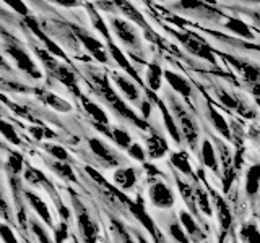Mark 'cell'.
Returning <instances> with one entry per match:
<instances>
[{"mask_svg":"<svg viewBox=\"0 0 260 243\" xmlns=\"http://www.w3.org/2000/svg\"><path fill=\"white\" fill-rule=\"evenodd\" d=\"M93 83H94V88H96V91L100 93L106 101H108V104L111 105V107L116 110V112H119L122 117H125L127 120H132L135 125H138L140 128H143V130H146L148 127H146L143 122L138 118L135 113L130 110L127 105L124 104V101L120 99V97L116 94V91L111 88V85H109V81H108V78H106L104 75H100V73H94L93 75Z\"/></svg>","mask_w":260,"mask_h":243,"instance_id":"1","label":"cell"},{"mask_svg":"<svg viewBox=\"0 0 260 243\" xmlns=\"http://www.w3.org/2000/svg\"><path fill=\"white\" fill-rule=\"evenodd\" d=\"M174 36L181 40L182 46L189 51L190 54L200 57L203 60H208L211 63H215V54L211 52V49L208 47V44L203 40L202 37H199L197 34H193V32H189V31H174Z\"/></svg>","mask_w":260,"mask_h":243,"instance_id":"2","label":"cell"},{"mask_svg":"<svg viewBox=\"0 0 260 243\" xmlns=\"http://www.w3.org/2000/svg\"><path fill=\"white\" fill-rule=\"evenodd\" d=\"M36 54L41 57V60H43V63L46 65V67L51 70V73L55 76V78H59L63 85H67L73 93H77L78 94V89L75 88V78H73V73L69 71L67 68L63 67V65H60L59 62H55V59L52 55H49L47 52L44 51H41V49H36Z\"/></svg>","mask_w":260,"mask_h":243,"instance_id":"3","label":"cell"},{"mask_svg":"<svg viewBox=\"0 0 260 243\" xmlns=\"http://www.w3.org/2000/svg\"><path fill=\"white\" fill-rule=\"evenodd\" d=\"M5 51L12 55V59L15 60V63L18 65V68L24 73H28V75L31 78H35V79H39L41 76V71L38 70L36 67V63L32 62V59L28 55V52L24 51V49L18 44H8L5 46Z\"/></svg>","mask_w":260,"mask_h":243,"instance_id":"4","label":"cell"},{"mask_svg":"<svg viewBox=\"0 0 260 243\" xmlns=\"http://www.w3.org/2000/svg\"><path fill=\"white\" fill-rule=\"evenodd\" d=\"M73 205H75L78 224H80L81 233H83L86 243H94L96 237H98V227H96V224L91 221V217H89V214L86 213V209L83 208V205H81V202L75 196H73Z\"/></svg>","mask_w":260,"mask_h":243,"instance_id":"5","label":"cell"},{"mask_svg":"<svg viewBox=\"0 0 260 243\" xmlns=\"http://www.w3.org/2000/svg\"><path fill=\"white\" fill-rule=\"evenodd\" d=\"M173 105H174V112H176V117L179 122V128H181V132L184 133L185 141L189 143L190 148H195V146H197V138H199L197 136V127H195L192 118L184 112V109L179 107V104L176 101L173 102Z\"/></svg>","mask_w":260,"mask_h":243,"instance_id":"6","label":"cell"},{"mask_svg":"<svg viewBox=\"0 0 260 243\" xmlns=\"http://www.w3.org/2000/svg\"><path fill=\"white\" fill-rule=\"evenodd\" d=\"M111 28L114 29L116 36L122 40V43L130 47L138 49V46H140V39H138L135 29L130 26V23H127L125 20H120V18H112Z\"/></svg>","mask_w":260,"mask_h":243,"instance_id":"7","label":"cell"},{"mask_svg":"<svg viewBox=\"0 0 260 243\" xmlns=\"http://www.w3.org/2000/svg\"><path fill=\"white\" fill-rule=\"evenodd\" d=\"M150 198H151L153 205L161 208V209L171 208V206L174 205L173 191H171L165 183H159V182L151 185V188H150Z\"/></svg>","mask_w":260,"mask_h":243,"instance_id":"8","label":"cell"},{"mask_svg":"<svg viewBox=\"0 0 260 243\" xmlns=\"http://www.w3.org/2000/svg\"><path fill=\"white\" fill-rule=\"evenodd\" d=\"M77 31V36L80 37V40L83 43V46H86V49L89 52L94 55V59H98L100 62H108V55L103 51V44L100 43L98 39H94L93 36L86 34V31L83 29H75Z\"/></svg>","mask_w":260,"mask_h":243,"instance_id":"9","label":"cell"},{"mask_svg":"<svg viewBox=\"0 0 260 243\" xmlns=\"http://www.w3.org/2000/svg\"><path fill=\"white\" fill-rule=\"evenodd\" d=\"M228 60H230L234 67L238 68V71L241 73V75L247 81H250L252 85H258L260 83V67H257V65H254V63L244 62V60L233 59V57H230Z\"/></svg>","mask_w":260,"mask_h":243,"instance_id":"10","label":"cell"},{"mask_svg":"<svg viewBox=\"0 0 260 243\" xmlns=\"http://www.w3.org/2000/svg\"><path fill=\"white\" fill-rule=\"evenodd\" d=\"M125 201L128 202V208H130V211H132V214L143 224L145 229L151 233V237L153 238H158V232L154 230V224L151 221V217L146 214V211H145L142 202H135V201H128V199H125Z\"/></svg>","mask_w":260,"mask_h":243,"instance_id":"11","label":"cell"},{"mask_svg":"<svg viewBox=\"0 0 260 243\" xmlns=\"http://www.w3.org/2000/svg\"><path fill=\"white\" fill-rule=\"evenodd\" d=\"M24 21H26V24L29 26V29H31L32 32H35V34H36L41 40H43L49 52H51L52 55H57V57H62V59H65V54L60 51V47H59V46H55V44L52 43V40L49 39V37L44 34V32L39 29V26H38V23H36L35 18H31V16H26V20H24Z\"/></svg>","mask_w":260,"mask_h":243,"instance_id":"12","label":"cell"},{"mask_svg":"<svg viewBox=\"0 0 260 243\" xmlns=\"http://www.w3.org/2000/svg\"><path fill=\"white\" fill-rule=\"evenodd\" d=\"M165 78L168 79V83L171 85V88H173L174 91H177L181 96L189 97V96L192 94V88H190V85L187 83V79H184L181 75H177V73H174V71L166 70V71H165Z\"/></svg>","mask_w":260,"mask_h":243,"instance_id":"13","label":"cell"},{"mask_svg":"<svg viewBox=\"0 0 260 243\" xmlns=\"http://www.w3.org/2000/svg\"><path fill=\"white\" fill-rule=\"evenodd\" d=\"M89 148H91V151L96 154V156H100L101 159H104L108 164H119V157L114 154L112 149H109L108 146H106L103 141H100L98 138H93V140H89Z\"/></svg>","mask_w":260,"mask_h":243,"instance_id":"14","label":"cell"},{"mask_svg":"<svg viewBox=\"0 0 260 243\" xmlns=\"http://www.w3.org/2000/svg\"><path fill=\"white\" fill-rule=\"evenodd\" d=\"M114 182H116L122 190H130L137 182V172L134 169H119L114 174Z\"/></svg>","mask_w":260,"mask_h":243,"instance_id":"15","label":"cell"},{"mask_svg":"<svg viewBox=\"0 0 260 243\" xmlns=\"http://www.w3.org/2000/svg\"><path fill=\"white\" fill-rule=\"evenodd\" d=\"M146 149H148V154L151 159H159L166 154L168 144L165 141V138L154 135V136L148 138V141H146Z\"/></svg>","mask_w":260,"mask_h":243,"instance_id":"16","label":"cell"},{"mask_svg":"<svg viewBox=\"0 0 260 243\" xmlns=\"http://www.w3.org/2000/svg\"><path fill=\"white\" fill-rule=\"evenodd\" d=\"M179 219H181L182 225L185 227L187 233H189L190 237L193 238V241H199V240L203 238L202 230L199 229V225L195 224V221H193L192 216H190L189 213H185V211H181V213H179Z\"/></svg>","mask_w":260,"mask_h":243,"instance_id":"17","label":"cell"},{"mask_svg":"<svg viewBox=\"0 0 260 243\" xmlns=\"http://www.w3.org/2000/svg\"><path fill=\"white\" fill-rule=\"evenodd\" d=\"M26 198L29 199V202H31V206L35 208V211L36 213L41 216V219L49 225V227H52V219H51V216H49V209H47V206H46V202L41 199L39 196H36V194H32V193H26Z\"/></svg>","mask_w":260,"mask_h":243,"instance_id":"18","label":"cell"},{"mask_svg":"<svg viewBox=\"0 0 260 243\" xmlns=\"http://www.w3.org/2000/svg\"><path fill=\"white\" fill-rule=\"evenodd\" d=\"M81 101H83V105H85L86 112L94 118L96 125H103V127H106V125L109 124V122H108V117H106L104 110H101V107H98V105H96L94 102H91L89 99H86L85 96H81Z\"/></svg>","mask_w":260,"mask_h":243,"instance_id":"19","label":"cell"},{"mask_svg":"<svg viewBox=\"0 0 260 243\" xmlns=\"http://www.w3.org/2000/svg\"><path fill=\"white\" fill-rule=\"evenodd\" d=\"M260 188V166L255 164L249 169L247 172V178H246V191L250 196H254V194L258 191Z\"/></svg>","mask_w":260,"mask_h":243,"instance_id":"20","label":"cell"},{"mask_svg":"<svg viewBox=\"0 0 260 243\" xmlns=\"http://www.w3.org/2000/svg\"><path fill=\"white\" fill-rule=\"evenodd\" d=\"M114 81H116V85L119 86V89L128 97L130 101H137L138 99V89H137V86L132 83V81H128L127 78L117 75V73H114Z\"/></svg>","mask_w":260,"mask_h":243,"instance_id":"21","label":"cell"},{"mask_svg":"<svg viewBox=\"0 0 260 243\" xmlns=\"http://www.w3.org/2000/svg\"><path fill=\"white\" fill-rule=\"evenodd\" d=\"M226 28L233 31L234 34H238L241 37H246V39H254V34H252L250 28L247 26L246 23L242 20H238V18H230V21L226 23Z\"/></svg>","mask_w":260,"mask_h":243,"instance_id":"22","label":"cell"},{"mask_svg":"<svg viewBox=\"0 0 260 243\" xmlns=\"http://www.w3.org/2000/svg\"><path fill=\"white\" fill-rule=\"evenodd\" d=\"M162 75H165V71H161L159 65L158 63H151L148 67V73H146V83H148V86L151 89H159L161 86V78Z\"/></svg>","mask_w":260,"mask_h":243,"instance_id":"23","label":"cell"},{"mask_svg":"<svg viewBox=\"0 0 260 243\" xmlns=\"http://www.w3.org/2000/svg\"><path fill=\"white\" fill-rule=\"evenodd\" d=\"M171 162H173V166L179 170V172H182L185 175H192V167H190V162H189V157H187L185 152H174L173 157H171Z\"/></svg>","mask_w":260,"mask_h":243,"instance_id":"24","label":"cell"},{"mask_svg":"<svg viewBox=\"0 0 260 243\" xmlns=\"http://www.w3.org/2000/svg\"><path fill=\"white\" fill-rule=\"evenodd\" d=\"M109 51H111V54H112V57H114V60H116L122 68L127 70V73H130V75H132V76H135V79H137V81H140V78H138V76L135 75V70L132 68V65H130V62L125 59V55L122 54V52L119 51V49H117L116 46H114L112 43H109Z\"/></svg>","mask_w":260,"mask_h":243,"instance_id":"25","label":"cell"},{"mask_svg":"<svg viewBox=\"0 0 260 243\" xmlns=\"http://www.w3.org/2000/svg\"><path fill=\"white\" fill-rule=\"evenodd\" d=\"M202 157H203V162H205V166L210 167L211 170H215L218 172V164H216V157H215V151H213V146L208 140L203 141L202 144Z\"/></svg>","mask_w":260,"mask_h":243,"instance_id":"26","label":"cell"},{"mask_svg":"<svg viewBox=\"0 0 260 243\" xmlns=\"http://www.w3.org/2000/svg\"><path fill=\"white\" fill-rule=\"evenodd\" d=\"M159 109H161V113H162V120H165L166 130L169 132V135L173 136V140L176 143H179V141H181V135H179V130H177V127L174 124L173 117L169 115V112H168V109L165 107V104H162V102H159Z\"/></svg>","mask_w":260,"mask_h":243,"instance_id":"27","label":"cell"},{"mask_svg":"<svg viewBox=\"0 0 260 243\" xmlns=\"http://www.w3.org/2000/svg\"><path fill=\"white\" fill-rule=\"evenodd\" d=\"M210 118H211V122H213L215 128L218 130V133H221L224 138H230V136H231V133H230V127H228L226 120L223 118L221 113L216 112L213 107H210Z\"/></svg>","mask_w":260,"mask_h":243,"instance_id":"28","label":"cell"},{"mask_svg":"<svg viewBox=\"0 0 260 243\" xmlns=\"http://www.w3.org/2000/svg\"><path fill=\"white\" fill-rule=\"evenodd\" d=\"M41 96H43V99L49 104V105H52V109L55 110H60V112H69L72 107H70V104L67 101H63L60 99V97H57L55 94H51V93H39Z\"/></svg>","mask_w":260,"mask_h":243,"instance_id":"29","label":"cell"},{"mask_svg":"<svg viewBox=\"0 0 260 243\" xmlns=\"http://www.w3.org/2000/svg\"><path fill=\"white\" fill-rule=\"evenodd\" d=\"M215 202H216V209H218V213H219V222H221L223 229L228 230V229H230L231 219H233V217H231V213H230V209H228L226 202H224L221 198L215 196Z\"/></svg>","mask_w":260,"mask_h":243,"instance_id":"30","label":"cell"},{"mask_svg":"<svg viewBox=\"0 0 260 243\" xmlns=\"http://www.w3.org/2000/svg\"><path fill=\"white\" fill-rule=\"evenodd\" d=\"M51 169L57 175H60L62 178H67V180H70V182H77L75 175H73V170L67 162H52Z\"/></svg>","mask_w":260,"mask_h":243,"instance_id":"31","label":"cell"},{"mask_svg":"<svg viewBox=\"0 0 260 243\" xmlns=\"http://www.w3.org/2000/svg\"><path fill=\"white\" fill-rule=\"evenodd\" d=\"M242 238L246 240L247 243H260V232L257 229L255 224H247L242 227L241 230Z\"/></svg>","mask_w":260,"mask_h":243,"instance_id":"32","label":"cell"},{"mask_svg":"<svg viewBox=\"0 0 260 243\" xmlns=\"http://www.w3.org/2000/svg\"><path fill=\"white\" fill-rule=\"evenodd\" d=\"M117 5H120V10L124 12L127 16H130V20H134V21H137L138 24H140V26L146 28V23L143 21V16L135 10L134 5H130L127 2H117Z\"/></svg>","mask_w":260,"mask_h":243,"instance_id":"33","label":"cell"},{"mask_svg":"<svg viewBox=\"0 0 260 243\" xmlns=\"http://www.w3.org/2000/svg\"><path fill=\"white\" fill-rule=\"evenodd\" d=\"M185 10H193V12H207L208 15H218V12L213 7H205L202 2H192V0H184V2L179 4Z\"/></svg>","mask_w":260,"mask_h":243,"instance_id":"34","label":"cell"},{"mask_svg":"<svg viewBox=\"0 0 260 243\" xmlns=\"http://www.w3.org/2000/svg\"><path fill=\"white\" fill-rule=\"evenodd\" d=\"M112 138H114V141H116L120 148H125L127 151H128V148L132 144V138L128 136V133L127 132H124V130H119V128H114L112 130Z\"/></svg>","mask_w":260,"mask_h":243,"instance_id":"35","label":"cell"},{"mask_svg":"<svg viewBox=\"0 0 260 243\" xmlns=\"http://www.w3.org/2000/svg\"><path fill=\"white\" fill-rule=\"evenodd\" d=\"M218 96H219V101H221V102L226 105V107L236 109V110H239V112H242V113H246V112H244V107L239 104V101L236 99V97L230 96V94L224 93V91H219V93H218Z\"/></svg>","mask_w":260,"mask_h":243,"instance_id":"36","label":"cell"},{"mask_svg":"<svg viewBox=\"0 0 260 243\" xmlns=\"http://www.w3.org/2000/svg\"><path fill=\"white\" fill-rule=\"evenodd\" d=\"M195 201H197V205L200 206V209L205 213L207 216H211V206L208 202V196L205 194V191L202 190H197V193H195Z\"/></svg>","mask_w":260,"mask_h":243,"instance_id":"37","label":"cell"},{"mask_svg":"<svg viewBox=\"0 0 260 243\" xmlns=\"http://www.w3.org/2000/svg\"><path fill=\"white\" fill-rule=\"evenodd\" d=\"M0 130H2V135L7 138L8 141H12V143L16 144V146L20 144V138L16 136V132L13 130L12 125H8L7 122H2V124H0Z\"/></svg>","mask_w":260,"mask_h":243,"instance_id":"38","label":"cell"},{"mask_svg":"<svg viewBox=\"0 0 260 243\" xmlns=\"http://www.w3.org/2000/svg\"><path fill=\"white\" fill-rule=\"evenodd\" d=\"M8 169L12 170V174H20L21 169H23V157L20 156V154H12L10 159H8Z\"/></svg>","mask_w":260,"mask_h":243,"instance_id":"39","label":"cell"},{"mask_svg":"<svg viewBox=\"0 0 260 243\" xmlns=\"http://www.w3.org/2000/svg\"><path fill=\"white\" fill-rule=\"evenodd\" d=\"M169 233L173 235V238L179 243H189V238H187V235L185 232L182 230V227L181 225H177V224H173L169 227Z\"/></svg>","mask_w":260,"mask_h":243,"instance_id":"40","label":"cell"},{"mask_svg":"<svg viewBox=\"0 0 260 243\" xmlns=\"http://www.w3.org/2000/svg\"><path fill=\"white\" fill-rule=\"evenodd\" d=\"M46 151L51 154V156H54L55 159H59V160H67V157H69L67 151H65L63 148H60V146H55V144H47Z\"/></svg>","mask_w":260,"mask_h":243,"instance_id":"41","label":"cell"},{"mask_svg":"<svg viewBox=\"0 0 260 243\" xmlns=\"http://www.w3.org/2000/svg\"><path fill=\"white\" fill-rule=\"evenodd\" d=\"M31 227H32V232L36 233V237L39 238V243H52V240L49 238V235L46 233V230L43 229V225H39L35 219L31 221Z\"/></svg>","mask_w":260,"mask_h":243,"instance_id":"42","label":"cell"},{"mask_svg":"<svg viewBox=\"0 0 260 243\" xmlns=\"http://www.w3.org/2000/svg\"><path fill=\"white\" fill-rule=\"evenodd\" d=\"M29 133L36 138V140H43V138H54L55 135L51 132V130H47L44 127H31L29 128Z\"/></svg>","mask_w":260,"mask_h":243,"instance_id":"43","label":"cell"},{"mask_svg":"<svg viewBox=\"0 0 260 243\" xmlns=\"http://www.w3.org/2000/svg\"><path fill=\"white\" fill-rule=\"evenodd\" d=\"M0 233H2V238H4V243H18L16 240L13 230H10V227L8 225H0Z\"/></svg>","mask_w":260,"mask_h":243,"instance_id":"44","label":"cell"},{"mask_svg":"<svg viewBox=\"0 0 260 243\" xmlns=\"http://www.w3.org/2000/svg\"><path fill=\"white\" fill-rule=\"evenodd\" d=\"M128 154H130V157H134L135 160H140L143 162L145 160V151L140 144H132L128 148Z\"/></svg>","mask_w":260,"mask_h":243,"instance_id":"45","label":"cell"},{"mask_svg":"<svg viewBox=\"0 0 260 243\" xmlns=\"http://www.w3.org/2000/svg\"><path fill=\"white\" fill-rule=\"evenodd\" d=\"M65 238H67V227L60 224L55 230V243H62Z\"/></svg>","mask_w":260,"mask_h":243,"instance_id":"46","label":"cell"},{"mask_svg":"<svg viewBox=\"0 0 260 243\" xmlns=\"http://www.w3.org/2000/svg\"><path fill=\"white\" fill-rule=\"evenodd\" d=\"M10 5H12L13 10H16L20 15L28 16V8H26V5H24L23 2H10Z\"/></svg>","mask_w":260,"mask_h":243,"instance_id":"47","label":"cell"},{"mask_svg":"<svg viewBox=\"0 0 260 243\" xmlns=\"http://www.w3.org/2000/svg\"><path fill=\"white\" fill-rule=\"evenodd\" d=\"M249 15L252 16V20L255 21V24L260 28V13L258 12H249Z\"/></svg>","mask_w":260,"mask_h":243,"instance_id":"48","label":"cell"},{"mask_svg":"<svg viewBox=\"0 0 260 243\" xmlns=\"http://www.w3.org/2000/svg\"><path fill=\"white\" fill-rule=\"evenodd\" d=\"M142 110H143V113H145V117H148V115H150V104H148V102H143V104H142Z\"/></svg>","mask_w":260,"mask_h":243,"instance_id":"49","label":"cell"},{"mask_svg":"<svg viewBox=\"0 0 260 243\" xmlns=\"http://www.w3.org/2000/svg\"><path fill=\"white\" fill-rule=\"evenodd\" d=\"M252 91L257 96V99H260V83L258 85H252Z\"/></svg>","mask_w":260,"mask_h":243,"instance_id":"50","label":"cell"},{"mask_svg":"<svg viewBox=\"0 0 260 243\" xmlns=\"http://www.w3.org/2000/svg\"><path fill=\"white\" fill-rule=\"evenodd\" d=\"M59 4H60V5H65V7H70V5H77V2H63V0H60Z\"/></svg>","mask_w":260,"mask_h":243,"instance_id":"51","label":"cell"},{"mask_svg":"<svg viewBox=\"0 0 260 243\" xmlns=\"http://www.w3.org/2000/svg\"><path fill=\"white\" fill-rule=\"evenodd\" d=\"M138 241H140V243H148V241H146V238L140 237V235H138Z\"/></svg>","mask_w":260,"mask_h":243,"instance_id":"52","label":"cell"}]
</instances>
